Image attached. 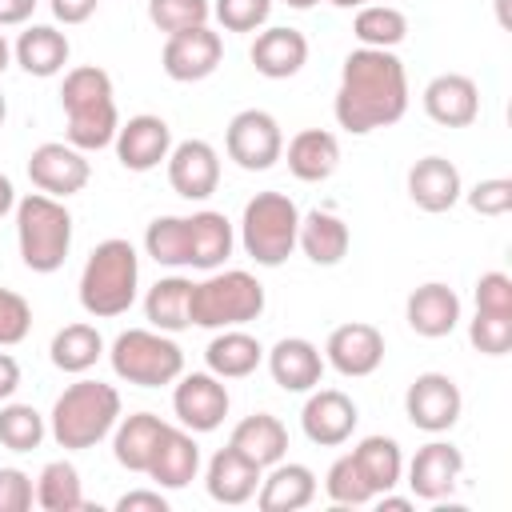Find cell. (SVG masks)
Masks as SVG:
<instances>
[{
	"label": "cell",
	"mask_w": 512,
	"mask_h": 512,
	"mask_svg": "<svg viewBox=\"0 0 512 512\" xmlns=\"http://www.w3.org/2000/svg\"><path fill=\"white\" fill-rule=\"evenodd\" d=\"M408 112V72L392 48H356L340 64L332 116L344 132L368 136Z\"/></svg>",
	"instance_id": "cell-1"
},
{
	"label": "cell",
	"mask_w": 512,
	"mask_h": 512,
	"mask_svg": "<svg viewBox=\"0 0 512 512\" xmlns=\"http://www.w3.org/2000/svg\"><path fill=\"white\" fill-rule=\"evenodd\" d=\"M136 288H140L136 248L120 236L100 240L92 248V256L84 260V272H80V308L96 320L124 316L136 304Z\"/></svg>",
	"instance_id": "cell-2"
},
{
	"label": "cell",
	"mask_w": 512,
	"mask_h": 512,
	"mask_svg": "<svg viewBox=\"0 0 512 512\" xmlns=\"http://www.w3.org/2000/svg\"><path fill=\"white\" fill-rule=\"evenodd\" d=\"M120 420V392L104 380H76L68 384L48 416V432L60 448L84 452L96 448Z\"/></svg>",
	"instance_id": "cell-3"
},
{
	"label": "cell",
	"mask_w": 512,
	"mask_h": 512,
	"mask_svg": "<svg viewBox=\"0 0 512 512\" xmlns=\"http://www.w3.org/2000/svg\"><path fill=\"white\" fill-rule=\"evenodd\" d=\"M16 244L24 268L40 276L56 272L72 248V212L64 208V200L48 192H28L24 200H16Z\"/></svg>",
	"instance_id": "cell-4"
},
{
	"label": "cell",
	"mask_w": 512,
	"mask_h": 512,
	"mask_svg": "<svg viewBox=\"0 0 512 512\" xmlns=\"http://www.w3.org/2000/svg\"><path fill=\"white\" fill-rule=\"evenodd\" d=\"M264 284L244 268H224L192 284L188 320L196 328H240L248 320H260L264 312Z\"/></svg>",
	"instance_id": "cell-5"
},
{
	"label": "cell",
	"mask_w": 512,
	"mask_h": 512,
	"mask_svg": "<svg viewBox=\"0 0 512 512\" xmlns=\"http://www.w3.org/2000/svg\"><path fill=\"white\" fill-rule=\"evenodd\" d=\"M300 232V208L284 192H256L240 216V244L260 268H280Z\"/></svg>",
	"instance_id": "cell-6"
},
{
	"label": "cell",
	"mask_w": 512,
	"mask_h": 512,
	"mask_svg": "<svg viewBox=\"0 0 512 512\" xmlns=\"http://www.w3.org/2000/svg\"><path fill=\"white\" fill-rule=\"evenodd\" d=\"M108 360H112V372L136 388H164V384H176V376L184 372L180 344L156 328L120 332L108 348Z\"/></svg>",
	"instance_id": "cell-7"
},
{
	"label": "cell",
	"mask_w": 512,
	"mask_h": 512,
	"mask_svg": "<svg viewBox=\"0 0 512 512\" xmlns=\"http://www.w3.org/2000/svg\"><path fill=\"white\" fill-rule=\"evenodd\" d=\"M224 148H228V160H236L244 172H268L284 156V132L272 112L244 108L228 120Z\"/></svg>",
	"instance_id": "cell-8"
},
{
	"label": "cell",
	"mask_w": 512,
	"mask_h": 512,
	"mask_svg": "<svg viewBox=\"0 0 512 512\" xmlns=\"http://www.w3.org/2000/svg\"><path fill=\"white\" fill-rule=\"evenodd\" d=\"M404 412L412 420V428L420 432H448L460 412H464V396H460V384L448 376V372H420L408 392H404Z\"/></svg>",
	"instance_id": "cell-9"
},
{
	"label": "cell",
	"mask_w": 512,
	"mask_h": 512,
	"mask_svg": "<svg viewBox=\"0 0 512 512\" xmlns=\"http://www.w3.org/2000/svg\"><path fill=\"white\" fill-rule=\"evenodd\" d=\"M28 180H32L40 192H48V196L68 200V196H76V192L88 188L92 164H88V156H84L80 148H72V144H64V140H44V144H36L32 156H28Z\"/></svg>",
	"instance_id": "cell-10"
},
{
	"label": "cell",
	"mask_w": 512,
	"mask_h": 512,
	"mask_svg": "<svg viewBox=\"0 0 512 512\" xmlns=\"http://www.w3.org/2000/svg\"><path fill=\"white\" fill-rule=\"evenodd\" d=\"M228 388L212 372H180L172 388V412L188 432H216L228 416Z\"/></svg>",
	"instance_id": "cell-11"
},
{
	"label": "cell",
	"mask_w": 512,
	"mask_h": 512,
	"mask_svg": "<svg viewBox=\"0 0 512 512\" xmlns=\"http://www.w3.org/2000/svg\"><path fill=\"white\" fill-rule=\"evenodd\" d=\"M220 60H224V40H220V32H212L208 24L172 32V36L164 40V52H160L164 72H168L176 84L208 80V76L220 68Z\"/></svg>",
	"instance_id": "cell-12"
},
{
	"label": "cell",
	"mask_w": 512,
	"mask_h": 512,
	"mask_svg": "<svg viewBox=\"0 0 512 512\" xmlns=\"http://www.w3.org/2000/svg\"><path fill=\"white\" fill-rule=\"evenodd\" d=\"M356 424H360V412H356L352 396L340 392V388H320V384H316L312 396H308L304 408H300V428H304V436H308L312 444H320V448H340V444H348L352 432H356Z\"/></svg>",
	"instance_id": "cell-13"
},
{
	"label": "cell",
	"mask_w": 512,
	"mask_h": 512,
	"mask_svg": "<svg viewBox=\"0 0 512 512\" xmlns=\"http://www.w3.org/2000/svg\"><path fill=\"white\" fill-rule=\"evenodd\" d=\"M324 364H332L340 376H352V380L372 376L384 364V332L364 320H348L332 328L324 344Z\"/></svg>",
	"instance_id": "cell-14"
},
{
	"label": "cell",
	"mask_w": 512,
	"mask_h": 512,
	"mask_svg": "<svg viewBox=\"0 0 512 512\" xmlns=\"http://www.w3.org/2000/svg\"><path fill=\"white\" fill-rule=\"evenodd\" d=\"M112 144H116V160L128 172H152L172 152V128H168L164 116L140 112V116H132L128 124L116 128V140Z\"/></svg>",
	"instance_id": "cell-15"
},
{
	"label": "cell",
	"mask_w": 512,
	"mask_h": 512,
	"mask_svg": "<svg viewBox=\"0 0 512 512\" xmlns=\"http://www.w3.org/2000/svg\"><path fill=\"white\" fill-rule=\"evenodd\" d=\"M168 184L184 200H208L220 184V156L208 140H180L168 152Z\"/></svg>",
	"instance_id": "cell-16"
},
{
	"label": "cell",
	"mask_w": 512,
	"mask_h": 512,
	"mask_svg": "<svg viewBox=\"0 0 512 512\" xmlns=\"http://www.w3.org/2000/svg\"><path fill=\"white\" fill-rule=\"evenodd\" d=\"M464 472V452L452 440H428L408 460V488L416 500H444Z\"/></svg>",
	"instance_id": "cell-17"
},
{
	"label": "cell",
	"mask_w": 512,
	"mask_h": 512,
	"mask_svg": "<svg viewBox=\"0 0 512 512\" xmlns=\"http://www.w3.org/2000/svg\"><path fill=\"white\" fill-rule=\"evenodd\" d=\"M424 112L440 128H468L480 116V88L464 72H440L424 88Z\"/></svg>",
	"instance_id": "cell-18"
},
{
	"label": "cell",
	"mask_w": 512,
	"mask_h": 512,
	"mask_svg": "<svg viewBox=\"0 0 512 512\" xmlns=\"http://www.w3.org/2000/svg\"><path fill=\"white\" fill-rule=\"evenodd\" d=\"M268 372L284 392H312L324 380V352L304 336H284L268 348Z\"/></svg>",
	"instance_id": "cell-19"
},
{
	"label": "cell",
	"mask_w": 512,
	"mask_h": 512,
	"mask_svg": "<svg viewBox=\"0 0 512 512\" xmlns=\"http://www.w3.org/2000/svg\"><path fill=\"white\" fill-rule=\"evenodd\" d=\"M408 196L420 212H448L456 208V200L464 196V180H460V168L444 156H420L412 168H408Z\"/></svg>",
	"instance_id": "cell-20"
},
{
	"label": "cell",
	"mask_w": 512,
	"mask_h": 512,
	"mask_svg": "<svg viewBox=\"0 0 512 512\" xmlns=\"http://www.w3.org/2000/svg\"><path fill=\"white\" fill-rule=\"evenodd\" d=\"M404 320L416 336L424 340H440V336H452L456 324H460V296L440 284V280H428L420 288H412L408 304H404Z\"/></svg>",
	"instance_id": "cell-21"
},
{
	"label": "cell",
	"mask_w": 512,
	"mask_h": 512,
	"mask_svg": "<svg viewBox=\"0 0 512 512\" xmlns=\"http://www.w3.org/2000/svg\"><path fill=\"white\" fill-rule=\"evenodd\" d=\"M260 476H264V468H256L248 456H240L232 444H224V448L208 460V468H204V488H208V496H212L216 504L236 508V504H248V500L256 496Z\"/></svg>",
	"instance_id": "cell-22"
},
{
	"label": "cell",
	"mask_w": 512,
	"mask_h": 512,
	"mask_svg": "<svg viewBox=\"0 0 512 512\" xmlns=\"http://www.w3.org/2000/svg\"><path fill=\"white\" fill-rule=\"evenodd\" d=\"M312 500H316V472L308 464L280 460L268 468V476H260V488H256L260 512H300Z\"/></svg>",
	"instance_id": "cell-23"
},
{
	"label": "cell",
	"mask_w": 512,
	"mask_h": 512,
	"mask_svg": "<svg viewBox=\"0 0 512 512\" xmlns=\"http://www.w3.org/2000/svg\"><path fill=\"white\" fill-rule=\"evenodd\" d=\"M248 56H252V68H256L260 76H268V80H288V76H296V72L308 64V36L296 32V28L276 24V28L256 32Z\"/></svg>",
	"instance_id": "cell-24"
},
{
	"label": "cell",
	"mask_w": 512,
	"mask_h": 512,
	"mask_svg": "<svg viewBox=\"0 0 512 512\" xmlns=\"http://www.w3.org/2000/svg\"><path fill=\"white\" fill-rule=\"evenodd\" d=\"M196 472H200V444H196V432H188V428H164V436H160V448H156V456H152V464H148V472L144 476H152L156 480V488H188L192 480H196Z\"/></svg>",
	"instance_id": "cell-25"
},
{
	"label": "cell",
	"mask_w": 512,
	"mask_h": 512,
	"mask_svg": "<svg viewBox=\"0 0 512 512\" xmlns=\"http://www.w3.org/2000/svg\"><path fill=\"white\" fill-rule=\"evenodd\" d=\"M184 224H188V268L212 272L232 256L236 232H232V220L224 212L200 208V212L184 216Z\"/></svg>",
	"instance_id": "cell-26"
},
{
	"label": "cell",
	"mask_w": 512,
	"mask_h": 512,
	"mask_svg": "<svg viewBox=\"0 0 512 512\" xmlns=\"http://www.w3.org/2000/svg\"><path fill=\"white\" fill-rule=\"evenodd\" d=\"M168 420H160L156 412H132L124 420H116L112 428V456L120 468L128 472H148L156 448H160V436H164Z\"/></svg>",
	"instance_id": "cell-27"
},
{
	"label": "cell",
	"mask_w": 512,
	"mask_h": 512,
	"mask_svg": "<svg viewBox=\"0 0 512 512\" xmlns=\"http://www.w3.org/2000/svg\"><path fill=\"white\" fill-rule=\"evenodd\" d=\"M348 244H352V232H348V224H344L336 212H328V208H312L308 216H300L296 248H300L312 264H320V268L340 264V260L348 256Z\"/></svg>",
	"instance_id": "cell-28"
},
{
	"label": "cell",
	"mask_w": 512,
	"mask_h": 512,
	"mask_svg": "<svg viewBox=\"0 0 512 512\" xmlns=\"http://www.w3.org/2000/svg\"><path fill=\"white\" fill-rule=\"evenodd\" d=\"M204 364L220 380H244L264 364V348L244 328H220L204 348Z\"/></svg>",
	"instance_id": "cell-29"
},
{
	"label": "cell",
	"mask_w": 512,
	"mask_h": 512,
	"mask_svg": "<svg viewBox=\"0 0 512 512\" xmlns=\"http://www.w3.org/2000/svg\"><path fill=\"white\" fill-rule=\"evenodd\" d=\"M12 56H16V64H20L28 76L48 80V76L64 72L68 56H72V44H68V36H64L60 28H52V24H28V28L20 32V40L12 44Z\"/></svg>",
	"instance_id": "cell-30"
},
{
	"label": "cell",
	"mask_w": 512,
	"mask_h": 512,
	"mask_svg": "<svg viewBox=\"0 0 512 512\" xmlns=\"http://www.w3.org/2000/svg\"><path fill=\"white\" fill-rule=\"evenodd\" d=\"M340 168V140L328 128H304L288 140V172L304 184H320Z\"/></svg>",
	"instance_id": "cell-31"
},
{
	"label": "cell",
	"mask_w": 512,
	"mask_h": 512,
	"mask_svg": "<svg viewBox=\"0 0 512 512\" xmlns=\"http://www.w3.org/2000/svg\"><path fill=\"white\" fill-rule=\"evenodd\" d=\"M228 444L240 456H248L256 468H272V464H280L288 456V428L272 412H252L232 428Z\"/></svg>",
	"instance_id": "cell-32"
},
{
	"label": "cell",
	"mask_w": 512,
	"mask_h": 512,
	"mask_svg": "<svg viewBox=\"0 0 512 512\" xmlns=\"http://www.w3.org/2000/svg\"><path fill=\"white\" fill-rule=\"evenodd\" d=\"M64 116H68V144L80 148V152H100L116 140V128H120L116 96L72 104V108H64Z\"/></svg>",
	"instance_id": "cell-33"
},
{
	"label": "cell",
	"mask_w": 512,
	"mask_h": 512,
	"mask_svg": "<svg viewBox=\"0 0 512 512\" xmlns=\"http://www.w3.org/2000/svg\"><path fill=\"white\" fill-rule=\"evenodd\" d=\"M188 300H192V280L188 276H164V280H156L152 288H148V296H144V316H148V324L156 328V332H184V328H192V320H188Z\"/></svg>",
	"instance_id": "cell-34"
},
{
	"label": "cell",
	"mask_w": 512,
	"mask_h": 512,
	"mask_svg": "<svg viewBox=\"0 0 512 512\" xmlns=\"http://www.w3.org/2000/svg\"><path fill=\"white\" fill-rule=\"evenodd\" d=\"M48 356H52V364H56L60 372L84 376V372L104 356V336L96 332V324H84V320L64 324V328L52 336Z\"/></svg>",
	"instance_id": "cell-35"
},
{
	"label": "cell",
	"mask_w": 512,
	"mask_h": 512,
	"mask_svg": "<svg viewBox=\"0 0 512 512\" xmlns=\"http://www.w3.org/2000/svg\"><path fill=\"white\" fill-rule=\"evenodd\" d=\"M352 460H356L360 476L368 480L372 496L392 492L400 484V476H404V456H400V444L392 436H364L352 448Z\"/></svg>",
	"instance_id": "cell-36"
},
{
	"label": "cell",
	"mask_w": 512,
	"mask_h": 512,
	"mask_svg": "<svg viewBox=\"0 0 512 512\" xmlns=\"http://www.w3.org/2000/svg\"><path fill=\"white\" fill-rule=\"evenodd\" d=\"M36 504L44 512H76L84 508V484L76 464L68 460H48L36 476Z\"/></svg>",
	"instance_id": "cell-37"
},
{
	"label": "cell",
	"mask_w": 512,
	"mask_h": 512,
	"mask_svg": "<svg viewBox=\"0 0 512 512\" xmlns=\"http://www.w3.org/2000/svg\"><path fill=\"white\" fill-rule=\"evenodd\" d=\"M352 32L360 48H396L408 36V16L396 4H360Z\"/></svg>",
	"instance_id": "cell-38"
},
{
	"label": "cell",
	"mask_w": 512,
	"mask_h": 512,
	"mask_svg": "<svg viewBox=\"0 0 512 512\" xmlns=\"http://www.w3.org/2000/svg\"><path fill=\"white\" fill-rule=\"evenodd\" d=\"M144 252L164 268H188V224H184V216H156L144 232Z\"/></svg>",
	"instance_id": "cell-39"
},
{
	"label": "cell",
	"mask_w": 512,
	"mask_h": 512,
	"mask_svg": "<svg viewBox=\"0 0 512 512\" xmlns=\"http://www.w3.org/2000/svg\"><path fill=\"white\" fill-rule=\"evenodd\" d=\"M44 436H48V424L32 404H12V400L0 404V444L8 452H32L40 448Z\"/></svg>",
	"instance_id": "cell-40"
},
{
	"label": "cell",
	"mask_w": 512,
	"mask_h": 512,
	"mask_svg": "<svg viewBox=\"0 0 512 512\" xmlns=\"http://www.w3.org/2000/svg\"><path fill=\"white\" fill-rule=\"evenodd\" d=\"M324 492H328V500L340 504V508H364V504L376 500L372 488H368V480L360 476L352 452H344V456L332 460V468H328V476H324Z\"/></svg>",
	"instance_id": "cell-41"
},
{
	"label": "cell",
	"mask_w": 512,
	"mask_h": 512,
	"mask_svg": "<svg viewBox=\"0 0 512 512\" xmlns=\"http://www.w3.org/2000/svg\"><path fill=\"white\" fill-rule=\"evenodd\" d=\"M208 16H212V0H148V20L168 36L208 24Z\"/></svg>",
	"instance_id": "cell-42"
},
{
	"label": "cell",
	"mask_w": 512,
	"mask_h": 512,
	"mask_svg": "<svg viewBox=\"0 0 512 512\" xmlns=\"http://www.w3.org/2000/svg\"><path fill=\"white\" fill-rule=\"evenodd\" d=\"M212 16L220 20L224 32H256L272 16V0H216Z\"/></svg>",
	"instance_id": "cell-43"
},
{
	"label": "cell",
	"mask_w": 512,
	"mask_h": 512,
	"mask_svg": "<svg viewBox=\"0 0 512 512\" xmlns=\"http://www.w3.org/2000/svg\"><path fill=\"white\" fill-rule=\"evenodd\" d=\"M468 340L476 352L484 356H504L512 348V316H492V312H476L468 320Z\"/></svg>",
	"instance_id": "cell-44"
},
{
	"label": "cell",
	"mask_w": 512,
	"mask_h": 512,
	"mask_svg": "<svg viewBox=\"0 0 512 512\" xmlns=\"http://www.w3.org/2000/svg\"><path fill=\"white\" fill-rule=\"evenodd\" d=\"M32 328V304L12 292V288H0V348H12L28 336Z\"/></svg>",
	"instance_id": "cell-45"
},
{
	"label": "cell",
	"mask_w": 512,
	"mask_h": 512,
	"mask_svg": "<svg viewBox=\"0 0 512 512\" xmlns=\"http://www.w3.org/2000/svg\"><path fill=\"white\" fill-rule=\"evenodd\" d=\"M464 196H468L472 212H480V216H508V212H512V180H504V176L480 180V184H472V192H464Z\"/></svg>",
	"instance_id": "cell-46"
},
{
	"label": "cell",
	"mask_w": 512,
	"mask_h": 512,
	"mask_svg": "<svg viewBox=\"0 0 512 512\" xmlns=\"http://www.w3.org/2000/svg\"><path fill=\"white\" fill-rule=\"evenodd\" d=\"M476 312L512 316V276L508 272H484L476 280Z\"/></svg>",
	"instance_id": "cell-47"
},
{
	"label": "cell",
	"mask_w": 512,
	"mask_h": 512,
	"mask_svg": "<svg viewBox=\"0 0 512 512\" xmlns=\"http://www.w3.org/2000/svg\"><path fill=\"white\" fill-rule=\"evenodd\" d=\"M36 500L32 476L20 468H0V512H28Z\"/></svg>",
	"instance_id": "cell-48"
},
{
	"label": "cell",
	"mask_w": 512,
	"mask_h": 512,
	"mask_svg": "<svg viewBox=\"0 0 512 512\" xmlns=\"http://www.w3.org/2000/svg\"><path fill=\"white\" fill-rule=\"evenodd\" d=\"M116 512H168V500L160 496V488H136V492H124L116 500Z\"/></svg>",
	"instance_id": "cell-49"
},
{
	"label": "cell",
	"mask_w": 512,
	"mask_h": 512,
	"mask_svg": "<svg viewBox=\"0 0 512 512\" xmlns=\"http://www.w3.org/2000/svg\"><path fill=\"white\" fill-rule=\"evenodd\" d=\"M48 4H52V16L60 24H84V20H92L100 0H48Z\"/></svg>",
	"instance_id": "cell-50"
},
{
	"label": "cell",
	"mask_w": 512,
	"mask_h": 512,
	"mask_svg": "<svg viewBox=\"0 0 512 512\" xmlns=\"http://www.w3.org/2000/svg\"><path fill=\"white\" fill-rule=\"evenodd\" d=\"M32 12H36V0H0V28L28 24Z\"/></svg>",
	"instance_id": "cell-51"
},
{
	"label": "cell",
	"mask_w": 512,
	"mask_h": 512,
	"mask_svg": "<svg viewBox=\"0 0 512 512\" xmlns=\"http://www.w3.org/2000/svg\"><path fill=\"white\" fill-rule=\"evenodd\" d=\"M16 388H20V364H16V356L0 352V404L12 400Z\"/></svg>",
	"instance_id": "cell-52"
},
{
	"label": "cell",
	"mask_w": 512,
	"mask_h": 512,
	"mask_svg": "<svg viewBox=\"0 0 512 512\" xmlns=\"http://www.w3.org/2000/svg\"><path fill=\"white\" fill-rule=\"evenodd\" d=\"M16 208V188H12V180L0 172V216H8Z\"/></svg>",
	"instance_id": "cell-53"
},
{
	"label": "cell",
	"mask_w": 512,
	"mask_h": 512,
	"mask_svg": "<svg viewBox=\"0 0 512 512\" xmlns=\"http://www.w3.org/2000/svg\"><path fill=\"white\" fill-rule=\"evenodd\" d=\"M376 500H380V508H392V512H408V508H412L408 496H392V492H380Z\"/></svg>",
	"instance_id": "cell-54"
},
{
	"label": "cell",
	"mask_w": 512,
	"mask_h": 512,
	"mask_svg": "<svg viewBox=\"0 0 512 512\" xmlns=\"http://www.w3.org/2000/svg\"><path fill=\"white\" fill-rule=\"evenodd\" d=\"M8 60H12V48H8V40H4V32H0V76H4Z\"/></svg>",
	"instance_id": "cell-55"
},
{
	"label": "cell",
	"mask_w": 512,
	"mask_h": 512,
	"mask_svg": "<svg viewBox=\"0 0 512 512\" xmlns=\"http://www.w3.org/2000/svg\"><path fill=\"white\" fill-rule=\"evenodd\" d=\"M328 4H336V8H360V4H368V0H328Z\"/></svg>",
	"instance_id": "cell-56"
},
{
	"label": "cell",
	"mask_w": 512,
	"mask_h": 512,
	"mask_svg": "<svg viewBox=\"0 0 512 512\" xmlns=\"http://www.w3.org/2000/svg\"><path fill=\"white\" fill-rule=\"evenodd\" d=\"M284 4H288V8H300V12H304V8H312V4H320V0H284Z\"/></svg>",
	"instance_id": "cell-57"
},
{
	"label": "cell",
	"mask_w": 512,
	"mask_h": 512,
	"mask_svg": "<svg viewBox=\"0 0 512 512\" xmlns=\"http://www.w3.org/2000/svg\"><path fill=\"white\" fill-rule=\"evenodd\" d=\"M4 116H8V100L0 96V124H4Z\"/></svg>",
	"instance_id": "cell-58"
},
{
	"label": "cell",
	"mask_w": 512,
	"mask_h": 512,
	"mask_svg": "<svg viewBox=\"0 0 512 512\" xmlns=\"http://www.w3.org/2000/svg\"><path fill=\"white\" fill-rule=\"evenodd\" d=\"M376 4H388V0H376Z\"/></svg>",
	"instance_id": "cell-59"
}]
</instances>
